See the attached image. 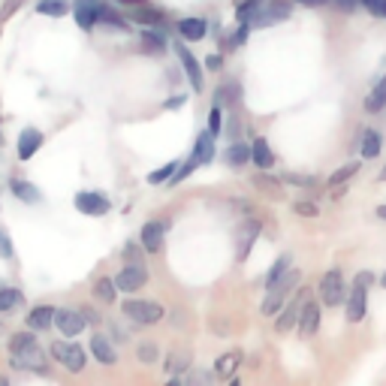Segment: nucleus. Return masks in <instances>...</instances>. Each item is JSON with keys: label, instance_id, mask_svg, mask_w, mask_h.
Segmentation results:
<instances>
[{"label": "nucleus", "instance_id": "49530a36", "mask_svg": "<svg viewBox=\"0 0 386 386\" xmlns=\"http://www.w3.org/2000/svg\"><path fill=\"white\" fill-rule=\"evenodd\" d=\"M0 256H6V260L12 256V244H9V236H6L4 226H0Z\"/></svg>", "mask_w": 386, "mask_h": 386}, {"label": "nucleus", "instance_id": "a211bd4d", "mask_svg": "<svg viewBox=\"0 0 386 386\" xmlns=\"http://www.w3.org/2000/svg\"><path fill=\"white\" fill-rule=\"evenodd\" d=\"M163 236H166V224H160V221H151V224H145L142 226V251H148V254H157L160 251V244H163Z\"/></svg>", "mask_w": 386, "mask_h": 386}, {"label": "nucleus", "instance_id": "a18cd8bd", "mask_svg": "<svg viewBox=\"0 0 386 386\" xmlns=\"http://www.w3.org/2000/svg\"><path fill=\"white\" fill-rule=\"evenodd\" d=\"M362 6L371 12V16H377V19L386 16V0H362Z\"/></svg>", "mask_w": 386, "mask_h": 386}, {"label": "nucleus", "instance_id": "7c9ffc66", "mask_svg": "<svg viewBox=\"0 0 386 386\" xmlns=\"http://www.w3.org/2000/svg\"><path fill=\"white\" fill-rule=\"evenodd\" d=\"M142 51H148V55H163V51H166V36H163V31L145 28V31H142Z\"/></svg>", "mask_w": 386, "mask_h": 386}, {"label": "nucleus", "instance_id": "09e8293b", "mask_svg": "<svg viewBox=\"0 0 386 386\" xmlns=\"http://www.w3.org/2000/svg\"><path fill=\"white\" fill-rule=\"evenodd\" d=\"M205 67H209V70H221L224 67V58L221 55H209V58H205Z\"/></svg>", "mask_w": 386, "mask_h": 386}, {"label": "nucleus", "instance_id": "2eb2a0df", "mask_svg": "<svg viewBox=\"0 0 386 386\" xmlns=\"http://www.w3.org/2000/svg\"><path fill=\"white\" fill-rule=\"evenodd\" d=\"M103 0H75L73 4V12H75V24L82 31H91L97 24V9H100Z\"/></svg>", "mask_w": 386, "mask_h": 386}, {"label": "nucleus", "instance_id": "7ed1b4c3", "mask_svg": "<svg viewBox=\"0 0 386 386\" xmlns=\"http://www.w3.org/2000/svg\"><path fill=\"white\" fill-rule=\"evenodd\" d=\"M290 12H293L290 0H263V4L248 16V21H251V28H268V24H275V21L290 19Z\"/></svg>", "mask_w": 386, "mask_h": 386}, {"label": "nucleus", "instance_id": "20e7f679", "mask_svg": "<svg viewBox=\"0 0 386 386\" xmlns=\"http://www.w3.org/2000/svg\"><path fill=\"white\" fill-rule=\"evenodd\" d=\"M121 311L133 320V323H142V326H154L163 320V308L157 302H142V299H127Z\"/></svg>", "mask_w": 386, "mask_h": 386}, {"label": "nucleus", "instance_id": "4c0bfd02", "mask_svg": "<svg viewBox=\"0 0 386 386\" xmlns=\"http://www.w3.org/2000/svg\"><path fill=\"white\" fill-rule=\"evenodd\" d=\"M359 172V163H347V166H341L338 172H332L329 175V187H338V184H344L347 178H353Z\"/></svg>", "mask_w": 386, "mask_h": 386}, {"label": "nucleus", "instance_id": "bf43d9fd", "mask_svg": "<svg viewBox=\"0 0 386 386\" xmlns=\"http://www.w3.org/2000/svg\"><path fill=\"white\" fill-rule=\"evenodd\" d=\"M377 182H386V169H380V175H377Z\"/></svg>", "mask_w": 386, "mask_h": 386}, {"label": "nucleus", "instance_id": "dca6fc26", "mask_svg": "<svg viewBox=\"0 0 386 386\" xmlns=\"http://www.w3.org/2000/svg\"><path fill=\"white\" fill-rule=\"evenodd\" d=\"M241 362H244L241 350H229V353H224V356H217V362H214V375L221 377V380H233Z\"/></svg>", "mask_w": 386, "mask_h": 386}, {"label": "nucleus", "instance_id": "72a5a7b5", "mask_svg": "<svg viewBox=\"0 0 386 386\" xmlns=\"http://www.w3.org/2000/svg\"><path fill=\"white\" fill-rule=\"evenodd\" d=\"M12 193L21 199V202H40V190H36L31 182H21V178H12Z\"/></svg>", "mask_w": 386, "mask_h": 386}, {"label": "nucleus", "instance_id": "4be33fe9", "mask_svg": "<svg viewBox=\"0 0 386 386\" xmlns=\"http://www.w3.org/2000/svg\"><path fill=\"white\" fill-rule=\"evenodd\" d=\"M175 28H178V33H182L184 43H199L205 36V31H209L205 28V19H182Z\"/></svg>", "mask_w": 386, "mask_h": 386}, {"label": "nucleus", "instance_id": "f257e3e1", "mask_svg": "<svg viewBox=\"0 0 386 386\" xmlns=\"http://www.w3.org/2000/svg\"><path fill=\"white\" fill-rule=\"evenodd\" d=\"M299 281H302V272H299V268H287V272L281 275V278H275L272 284H266L268 290H266V299H263V308H260V311H263L266 317H275L281 308H284L287 296L296 293Z\"/></svg>", "mask_w": 386, "mask_h": 386}, {"label": "nucleus", "instance_id": "6e6d98bb", "mask_svg": "<svg viewBox=\"0 0 386 386\" xmlns=\"http://www.w3.org/2000/svg\"><path fill=\"white\" fill-rule=\"evenodd\" d=\"M187 380H190V383H193V380H199V383H205V380H209V375H202V371H193V375H190Z\"/></svg>", "mask_w": 386, "mask_h": 386}, {"label": "nucleus", "instance_id": "79ce46f5", "mask_svg": "<svg viewBox=\"0 0 386 386\" xmlns=\"http://www.w3.org/2000/svg\"><path fill=\"white\" fill-rule=\"evenodd\" d=\"M136 356H139V362H142V365H154V362H157V347H154L151 341L148 344H139Z\"/></svg>", "mask_w": 386, "mask_h": 386}, {"label": "nucleus", "instance_id": "4468645a", "mask_svg": "<svg viewBox=\"0 0 386 386\" xmlns=\"http://www.w3.org/2000/svg\"><path fill=\"white\" fill-rule=\"evenodd\" d=\"M317 329H320V302H302V311H299V335H302V338H311Z\"/></svg>", "mask_w": 386, "mask_h": 386}, {"label": "nucleus", "instance_id": "58836bf2", "mask_svg": "<svg viewBox=\"0 0 386 386\" xmlns=\"http://www.w3.org/2000/svg\"><path fill=\"white\" fill-rule=\"evenodd\" d=\"M197 166H199V160L197 157H193V154H190V157L184 160V163H178V169H175V175L169 178V184H178V182H184V178L193 172V169H197Z\"/></svg>", "mask_w": 386, "mask_h": 386}, {"label": "nucleus", "instance_id": "3c124183", "mask_svg": "<svg viewBox=\"0 0 386 386\" xmlns=\"http://www.w3.org/2000/svg\"><path fill=\"white\" fill-rule=\"evenodd\" d=\"M124 256H127V260H133V263H139V248H136V244H127Z\"/></svg>", "mask_w": 386, "mask_h": 386}, {"label": "nucleus", "instance_id": "603ef678", "mask_svg": "<svg viewBox=\"0 0 386 386\" xmlns=\"http://www.w3.org/2000/svg\"><path fill=\"white\" fill-rule=\"evenodd\" d=\"M371 281H375V275H371V272H359V275H356V281H353V284H365V287H368Z\"/></svg>", "mask_w": 386, "mask_h": 386}, {"label": "nucleus", "instance_id": "9d476101", "mask_svg": "<svg viewBox=\"0 0 386 386\" xmlns=\"http://www.w3.org/2000/svg\"><path fill=\"white\" fill-rule=\"evenodd\" d=\"M302 290L299 287H296V299L290 302V305H284V308H281V311H278V320H275V329L281 332V335H287V332L290 329H296V326H299V311H302Z\"/></svg>", "mask_w": 386, "mask_h": 386}, {"label": "nucleus", "instance_id": "c756f323", "mask_svg": "<svg viewBox=\"0 0 386 386\" xmlns=\"http://www.w3.org/2000/svg\"><path fill=\"white\" fill-rule=\"evenodd\" d=\"M224 160H226V166H233V169H241V166L251 160V145H244V142H233V145L226 148Z\"/></svg>", "mask_w": 386, "mask_h": 386}, {"label": "nucleus", "instance_id": "0eeeda50", "mask_svg": "<svg viewBox=\"0 0 386 386\" xmlns=\"http://www.w3.org/2000/svg\"><path fill=\"white\" fill-rule=\"evenodd\" d=\"M145 284H148V272H145L142 263L124 266L118 272V278H115V287H118L121 293H136V290H142Z\"/></svg>", "mask_w": 386, "mask_h": 386}, {"label": "nucleus", "instance_id": "f03ea898", "mask_svg": "<svg viewBox=\"0 0 386 386\" xmlns=\"http://www.w3.org/2000/svg\"><path fill=\"white\" fill-rule=\"evenodd\" d=\"M9 353H12V362H16L19 368H40L43 371V350L40 344H36V338L31 335V332H19V335L9 338Z\"/></svg>", "mask_w": 386, "mask_h": 386}, {"label": "nucleus", "instance_id": "423d86ee", "mask_svg": "<svg viewBox=\"0 0 386 386\" xmlns=\"http://www.w3.org/2000/svg\"><path fill=\"white\" fill-rule=\"evenodd\" d=\"M344 275L338 272V268H329V272L323 275V281H320V302L329 305V308H338L344 302Z\"/></svg>", "mask_w": 386, "mask_h": 386}, {"label": "nucleus", "instance_id": "aec40b11", "mask_svg": "<svg viewBox=\"0 0 386 386\" xmlns=\"http://www.w3.org/2000/svg\"><path fill=\"white\" fill-rule=\"evenodd\" d=\"M133 21L148 24V28H154V31H166V16L154 6H142V4L133 6Z\"/></svg>", "mask_w": 386, "mask_h": 386}, {"label": "nucleus", "instance_id": "e433bc0d", "mask_svg": "<svg viewBox=\"0 0 386 386\" xmlns=\"http://www.w3.org/2000/svg\"><path fill=\"white\" fill-rule=\"evenodd\" d=\"M290 266H293V256H290V254H281V256H278V260H275V266H272V268H268V275H266V284H272V281H275V278H281V275H284V272H287V268H290Z\"/></svg>", "mask_w": 386, "mask_h": 386}, {"label": "nucleus", "instance_id": "412c9836", "mask_svg": "<svg viewBox=\"0 0 386 386\" xmlns=\"http://www.w3.org/2000/svg\"><path fill=\"white\" fill-rule=\"evenodd\" d=\"M43 145V133L40 130H33V127H28V130H21L19 136V157L21 160H31L36 151H40Z\"/></svg>", "mask_w": 386, "mask_h": 386}, {"label": "nucleus", "instance_id": "2f4dec72", "mask_svg": "<svg viewBox=\"0 0 386 386\" xmlns=\"http://www.w3.org/2000/svg\"><path fill=\"white\" fill-rule=\"evenodd\" d=\"M365 109H368L371 115H375V112H383V109H386V75H383V79L375 85V91L368 94V100H365Z\"/></svg>", "mask_w": 386, "mask_h": 386}, {"label": "nucleus", "instance_id": "864d4df0", "mask_svg": "<svg viewBox=\"0 0 386 386\" xmlns=\"http://www.w3.org/2000/svg\"><path fill=\"white\" fill-rule=\"evenodd\" d=\"M82 314H85L88 323H100V314H97V311H91V308H88V311H82Z\"/></svg>", "mask_w": 386, "mask_h": 386}, {"label": "nucleus", "instance_id": "b1692460", "mask_svg": "<svg viewBox=\"0 0 386 386\" xmlns=\"http://www.w3.org/2000/svg\"><path fill=\"white\" fill-rule=\"evenodd\" d=\"M256 190L263 193V197L268 199H284V187H281L278 178H272L268 172H260V175H254V182H251Z\"/></svg>", "mask_w": 386, "mask_h": 386}, {"label": "nucleus", "instance_id": "cd10ccee", "mask_svg": "<svg viewBox=\"0 0 386 386\" xmlns=\"http://www.w3.org/2000/svg\"><path fill=\"white\" fill-rule=\"evenodd\" d=\"M251 160L260 166V169H272L275 166V154H272V148H268L266 139H256V142L251 145Z\"/></svg>", "mask_w": 386, "mask_h": 386}, {"label": "nucleus", "instance_id": "39448f33", "mask_svg": "<svg viewBox=\"0 0 386 386\" xmlns=\"http://www.w3.org/2000/svg\"><path fill=\"white\" fill-rule=\"evenodd\" d=\"M51 356H55L67 371H73V375H79V371L85 368V350H82L79 344L55 341V344H51Z\"/></svg>", "mask_w": 386, "mask_h": 386}, {"label": "nucleus", "instance_id": "5701e85b", "mask_svg": "<svg viewBox=\"0 0 386 386\" xmlns=\"http://www.w3.org/2000/svg\"><path fill=\"white\" fill-rule=\"evenodd\" d=\"M91 353L97 356V362H103V365H115V362H118V353H115V347L109 344L106 335H100V332L91 338Z\"/></svg>", "mask_w": 386, "mask_h": 386}, {"label": "nucleus", "instance_id": "1a4fd4ad", "mask_svg": "<svg viewBox=\"0 0 386 386\" xmlns=\"http://www.w3.org/2000/svg\"><path fill=\"white\" fill-rule=\"evenodd\" d=\"M172 48L178 51V61H182V67H184V73H187V82L193 85V91H202V88H205V82H202V67H199V61L193 58V51L184 46V40H182V43H172Z\"/></svg>", "mask_w": 386, "mask_h": 386}, {"label": "nucleus", "instance_id": "a19ab883", "mask_svg": "<svg viewBox=\"0 0 386 386\" xmlns=\"http://www.w3.org/2000/svg\"><path fill=\"white\" fill-rule=\"evenodd\" d=\"M175 169H178V163L172 160V163H166V166H160V169H157V172H151V175H148V182H151V184H163V182H169V178L175 175Z\"/></svg>", "mask_w": 386, "mask_h": 386}, {"label": "nucleus", "instance_id": "5fc2aeb1", "mask_svg": "<svg viewBox=\"0 0 386 386\" xmlns=\"http://www.w3.org/2000/svg\"><path fill=\"white\" fill-rule=\"evenodd\" d=\"M296 4H302V6H323V4H329V0H296Z\"/></svg>", "mask_w": 386, "mask_h": 386}, {"label": "nucleus", "instance_id": "37998d69", "mask_svg": "<svg viewBox=\"0 0 386 386\" xmlns=\"http://www.w3.org/2000/svg\"><path fill=\"white\" fill-rule=\"evenodd\" d=\"M224 130V112H221V106H214L212 112H209V133H221Z\"/></svg>", "mask_w": 386, "mask_h": 386}, {"label": "nucleus", "instance_id": "6ab92c4d", "mask_svg": "<svg viewBox=\"0 0 386 386\" xmlns=\"http://www.w3.org/2000/svg\"><path fill=\"white\" fill-rule=\"evenodd\" d=\"M241 103V85L236 79H229L224 85H217V91H214V106H239Z\"/></svg>", "mask_w": 386, "mask_h": 386}, {"label": "nucleus", "instance_id": "9b49d317", "mask_svg": "<svg viewBox=\"0 0 386 386\" xmlns=\"http://www.w3.org/2000/svg\"><path fill=\"white\" fill-rule=\"evenodd\" d=\"M75 209L82 214H91V217H100L109 212V199L103 197V193H94V190H82L75 193Z\"/></svg>", "mask_w": 386, "mask_h": 386}, {"label": "nucleus", "instance_id": "a878e982", "mask_svg": "<svg viewBox=\"0 0 386 386\" xmlns=\"http://www.w3.org/2000/svg\"><path fill=\"white\" fill-rule=\"evenodd\" d=\"M380 145H383V139H380V133L377 130H362V136H359V151H362V157L365 160H375L377 154H380Z\"/></svg>", "mask_w": 386, "mask_h": 386}, {"label": "nucleus", "instance_id": "ddd939ff", "mask_svg": "<svg viewBox=\"0 0 386 386\" xmlns=\"http://www.w3.org/2000/svg\"><path fill=\"white\" fill-rule=\"evenodd\" d=\"M368 311V287L365 284H353L350 296H347V320L350 323H359Z\"/></svg>", "mask_w": 386, "mask_h": 386}, {"label": "nucleus", "instance_id": "8fccbe9b", "mask_svg": "<svg viewBox=\"0 0 386 386\" xmlns=\"http://www.w3.org/2000/svg\"><path fill=\"white\" fill-rule=\"evenodd\" d=\"M184 100H187V97L178 94V97H172V100H166V103H163V109H182V106H184Z\"/></svg>", "mask_w": 386, "mask_h": 386}, {"label": "nucleus", "instance_id": "c03bdc74", "mask_svg": "<svg viewBox=\"0 0 386 386\" xmlns=\"http://www.w3.org/2000/svg\"><path fill=\"white\" fill-rule=\"evenodd\" d=\"M293 212L302 214V217H317V214H320L317 202H293Z\"/></svg>", "mask_w": 386, "mask_h": 386}, {"label": "nucleus", "instance_id": "f8f14e48", "mask_svg": "<svg viewBox=\"0 0 386 386\" xmlns=\"http://www.w3.org/2000/svg\"><path fill=\"white\" fill-rule=\"evenodd\" d=\"M85 314L82 311H70V308H61V311H55V326L63 332L67 338H75L79 332L85 329Z\"/></svg>", "mask_w": 386, "mask_h": 386}, {"label": "nucleus", "instance_id": "393cba45", "mask_svg": "<svg viewBox=\"0 0 386 386\" xmlns=\"http://www.w3.org/2000/svg\"><path fill=\"white\" fill-rule=\"evenodd\" d=\"M190 154L199 160V166H202V163H212V160H214V133H209V130L199 133V136H197V145H193Z\"/></svg>", "mask_w": 386, "mask_h": 386}, {"label": "nucleus", "instance_id": "680f3d73", "mask_svg": "<svg viewBox=\"0 0 386 386\" xmlns=\"http://www.w3.org/2000/svg\"><path fill=\"white\" fill-rule=\"evenodd\" d=\"M383 19H386V16H383Z\"/></svg>", "mask_w": 386, "mask_h": 386}, {"label": "nucleus", "instance_id": "de8ad7c7", "mask_svg": "<svg viewBox=\"0 0 386 386\" xmlns=\"http://www.w3.org/2000/svg\"><path fill=\"white\" fill-rule=\"evenodd\" d=\"M332 4H335L338 9H344V12H353L359 4H362V0H332Z\"/></svg>", "mask_w": 386, "mask_h": 386}, {"label": "nucleus", "instance_id": "c85d7f7f", "mask_svg": "<svg viewBox=\"0 0 386 386\" xmlns=\"http://www.w3.org/2000/svg\"><path fill=\"white\" fill-rule=\"evenodd\" d=\"M51 323H55V308H48V305L33 308V311L28 314V326H31V329H36V332L48 329Z\"/></svg>", "mask_w": 386, "mask_h": 386}, {"label": "nucleus", "instance_id": "052dcab7", "mask_svg": "<svg viewBox=\"0 0 386 386\" xmlns=\"http://www.w3.org/2000/svg\"><path fill=\"white\" fill-rule=\"evenodd\" d=\"M383 287H386V275H383Z\"/></svg>", "mask_w": 386, "mask_h": 386}, {"label": "nucleus", "instance_id": "13d9d810", "mask_svg": "<svg viewBox=\"0 0 386 386\" xmlns=\"http://www.w3.org/2000/svg\"><path fill=\"white\" fill-rule=\"evenodd\" d=\"M377 217H380V221H386V205H380V209H377Z\"/></svg>", "mask_w": 386, "mask_h": 386}, {"label": "nucleus", "instance_id": "ea45409f", "mask_svg": "<svg viewBox=\"0 0 386 386\" xmlns=\"http://www.w3.org/2000/svg\"><path fill=\"white\" fill-rule=\"evenodd\" d=\"M284 182L296 187H317V175H302V172H284Z\"/></svg>", "mask_w": 386, "mask_h": 386}, {"label": "nucleus", "instance_id": "473e14b6", "mask_svg": "<svg viewBox=\"0 0 386 386\" xmlns=\"http://www.w3.org/2000/svg\"><path fill=\"white\" fill-rule=\"evenodd\" d=\"M36 12L51 16V19H61L70 12V0H40V4H36Z\"/></svg>", "mask_w": 386, "mask_h": 386}, {"label": "nucleus", "instance_id": "6e6552de", "mask_svg": "<svg viewBox=\"0 0 386 386\" xmlns=\"http://www.w3.org/2000/svg\"><path fill=\"white\" fill-rule=\"evenodd\" d=\"M260 229H263V221L260 217H248V221H241V229L236 233V260H244V256L251 254V248H254V241H256V236H260Z\"/></svg>", "mask_w": 386, "mask_h": 386}, {"label": "nucleus", "instance_id": "f704fd0d", "mask_svg": "<svg viewBox=\"0 0 386 386\" xmlns=\"http://www.w3.org/2000/svg\"><path fill=\"white\" fill-rule=\"evenodd\" d=\"M24 302L21 290L16 287H0V311H12V308H19Z\"/></svg>", "mask_w": 386, "mask_h": 386}, {"label": "nucleus", "instance_id": "4d7b16f0", "mask_svg": "<svg viewBox=\"0 0 386 386\" xmlns=\"http://www.w3.org/2000/svg\"><path fill=\"white\" fill-rule=\"evenodd\" d=\"M118 4H124V6H139L142 0H118Z\"/></svg>", "mask_w": 386, "mask_h": 386}, {"label": "nucleus", "instance_id": "bb28decb", "mask_svg": "<svg viewBox=\"0 0 386 386\" xmlns=\"http://www.w3.org/2000/svg\"><path fill=\"white\" fill-rule=\"evenodd\" d=\"M97 24H106V28H112V31H130L127 19L118 16V12H115L112 6H106V4H100V9H97Z\"/></svg>", "mask_w": 386, "mask_h": 386}, {"label": "nucleus", "instance_id": "f3484780", "mask_svg": "<svg viewBox=\"0 0 386 386\" xmlns=\"http://www.w3.org/2000/svg\"><path fill=\"white\" fill-rule=\"evenodd\" d=\"M190 365H193V350L182 347V350H172L169 356H166L163 371H166V377H175V375H182V371H187Z\"/></svg>", "mask_w": 386, "mask_h": 386}, {"label": "nucleus", "instance_id": "c9c22d12", "mask_svg": "<svg viewBox=\"0 0 386 386\" xmlns=\"http://www.w3.org/2000/svg\"><path fill=\"white\" fill-rule=\"evenodd\" d=\"M94 296H97L100 302L112 305V302H115V296H118V287H115V281H109V278H100V281H97V287H94Z\"/></svg>", "mask_w": 386, "mask_h": 386}]
</instances>
